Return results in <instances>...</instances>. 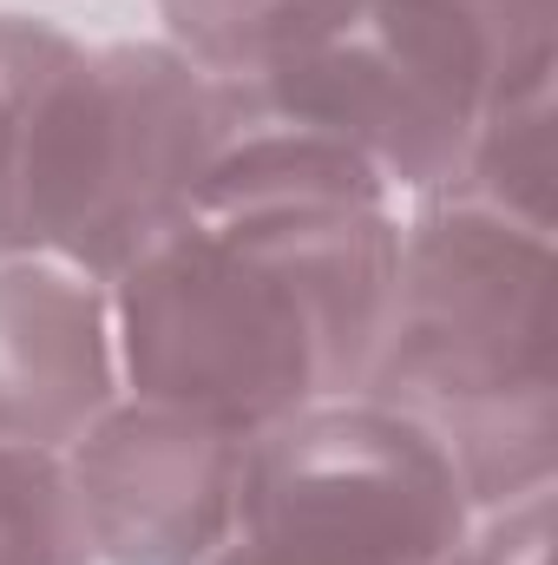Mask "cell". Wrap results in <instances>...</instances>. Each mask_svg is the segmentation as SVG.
Returning <instances> with one entry per match:
<instances>
[{
    "mask_svg": "<svg viewBox=\"0 0 558 565\" xmlns=\"http://www.w3.org/2000/svg\"><path fill=\"white\" fill-rule=\"evenodd\" d=\"M558 53V0H348L282 60L224 79L230 132L355 158L388 198L453 178L486 99Z\"/></svg>",
    "mask_w": 558,
    "mask_h": 565,
    "instance_id": "277c9868",
    "label": "cell"
},
{
    "mask_svg": "<svg viewBox=\"0 0 558 565\" xmlns=\"http://www.w3.org/2000/svg\"><path fill=\"white\" fill-rule=\"evenodd\" d=\"M230 145V93L164 33L86 40L0 7V257L112 282Z\"/></svg>",
    "mask_w": 558,
    "mask_h": 565,
    "instance_id": "7a4b0ae2",
    "label": "cell"
},
{
    "mask_svg": "<svg viewBox=\"0 0 558 565\" xmlns=\"http://www.w3.org/2000/svg\"><path fill=\"white\" fill-rule=\"evenodd\" d=\"M473 520L440 447L375 402L277 427L237 526L204 565H466Z\"/></svg>",
    "mask_w": 558,
    "mask_h": 565,
    "instance_id": "5b68a950",
    "label": "cell"
},
{
    "mask_svg": "<svg viewBox=\"0 0 558 565\" xmlns=\"http://www.w3.org/2000/svg\"><path fill=\"white\" fill-rule=\"evenodd\" d=\"M395 264L401 204L355 158L230 132L197 198L106 282L126 388L257 434L355 402Z\"/></svg>",
    "mask_w": 558,
    "mask_h": 565,
    "instance_id": "6da1fadb",
    "label": "cell"
},
{
    "mask_svg": "<svg viewBox=\"0 0 558 565\" xmlns=\"http://www.w3.org/2000/svg\"><path fill=\"white\" fill-rule=\"evenodd\" d=\"M151 7L158 33L178 53H191L217 79H244L282 60L289 46H302L315 26H329L348 0H151Z\"/></svg>",
    "mask_w": 558,
    "mask_h": 565,
    "instance_id": "9c48e42d",
    "label": "cell"
},
{
    "mask_svg": "<svg viewBox=\"0 0 558 565\" xmlns=\"http://www.w3.org/2000/svg\"><path fill=\"white\" fill-rule=\"evenodd\" d=\"M270 434L126 388L60 454L93 559L204 565L237 526Z\"/></svg>",
    "mask_w": 558,
    "mask_h": 565,
    "instance_id": "8992f818",
    "label": "cell"
},
{
    "mask_svg": "<svg viewBox=\"0 0 558 565\" xmlns=\"http://www.w3.org/2000/svg\"><path fill=\"white\" fill-rule=\"evenodd\" d=\"M119 395L112 289L60 257H0V440L66 454Z\"/></svg>",
    "mask_w": 558,
    "mask_h": 565,
    "instance_id": "52a82bcc",
    "label": "cell"
},
{
    "mask_svg": "<svg viewBox=\"0 0 558 565\" xmlns=\"http://www.w3.org/2000/svg\"><path fill=\"white\" fill-rule=\"evenodd\" d=\"M480 204L558 231V53L519 66L480 113L453 178Z\"/></svg>",
    "mask_w": 558,
    "mask_h": 565,
    "instance_id": "ba28073f",
    "label": "cell"
},
{
    "mask_svg": "<svg viewBox=\"0 0 558 565\" xmlns=\"http://www.w3.org/2000/svg\"><path fill=\"white\" fill-rule=\"evenodd\" d=\"M552 513L558 480L506 500V507H486L473 520V559L466 565H552Z\"/></svg>",
    "mask_w": 558,
    "mask_h": 565,
    "instance_id": "8fae6325",
    "label": "cell"
},
{
    "mask_svg": "<svg viewBox=\"0 0 558 565\" xmlns=\"http://www.w3.org/2000/svg\"><path fill=\"white\" fill-rule=\"evenodd\" d=\"M552 250L558 231L460 184L401 198L395 296L355 402L427 434L480 513L558 480Z\"/></svg>",
    "mask_w": 558,
    "mask_h": 565,
    "instance_id": "3957f363",
    "label": "cell"
},
{
    "mask_svg": "<svg viewBox=\"0 0 558 565\" xmlns=\"http://www.w3.org/2000/svg\"><path fill=\"white\" fill-rule=\"evenodd\" d=\"M0 565H99L60 454L0 440Z\"/></svg>",
    "mask_w": 558,
    "mask_h": 565,
    "instance_id": "30bf717a",
    "label": "cell"
}]
</instances>
